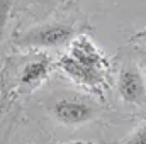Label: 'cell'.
<instances>
[{"instance_id": "obj_1", "label": "cell", "mask_w": 146, "mask_h": 144, "mask_svg": "<svg viewBox=\"0 0 146 144\" xmlns=\"http://www.w3.org/2000/svg\"><path fill=\"white\" fill-rule=\"evenodd\" d=\"M75 37L76 36L73 26L63 22H51L24 32L22 36H19L17 44L29 48H56L68 41H73Z\"/></svg>"}, {"instance_id": "obj_2", "label": "cell", "mask_w": 146, "mask_h": 144, "mask_svg": "<svg viewBox=\"0 0 146 144\" xmlns=\"http://www.w3.org/2000/svg\"><path fill=\"white\" fill-rule=\"evenodd\" d=\"M117 93L127 105L139 107L146 104V80L136 66H122L117 76Z\"/></svg>"}, {"instance_id": "obj_3", "label": "cell", "mask_w": 146, "mask_h": 144, "mask_svg": "<svg viewBox=\"0 0 146 144\" xmlns=\"http://www.w3.org/2000/svg\"><path fill=\"white\" fill-rule=\"evenodd\" d=\"M53 117L63 126H82L95 117V107L80 98H60L51 105Z\"/></svg>"}, {"instance_id": "obj_4", "label": "cell", "mask_w": 146, "mask_h": 144, "mask_svg": "<svg viewBox=\"0 0 146 144\" xmlns=\"http://www.w3.org/2000/svg\"><path fill=\"white\" fill-rule=\"evenodd\" d=\"M56 66L65 73L70 80H73L75 83L85 87V88H90V90H99L102 87H106V71H100V70H94V68H88L78 61H75L73 58H70L68 54H63L56 59Z\"/></svg>"}, {"instance_id": "obj_5", "label": "cell", "mask_w": 146, "mask_h": 144, "mask_svg": "<svg viewBox=\"0 0 146 144\" xmlns=\"http://www.w3.org/2000/svg\"><path fill=\"white\" fill-rule=\"evenodd\" d=\"M70 58H73L75 61L88 66V68H94V70H100V71L107 73L109 68V61L106 58V54L97 48V44L90 39L88 36L82 34V36H76L70 42V48H68V53H66Z\"/></svg>"}, {"instance_id": "obj_6", "label": "cell", "mask_w": 146, "mask_h": 144, "mask_svg": "<svg viewBox=\"0 0 146 144\" xmlns=\"http://www.w3.org/2000/svg\"><path fill=\"white\" fill-rule=\"evenodd\" d=\"M53 65L48 58H39L34 61H29L21 73V83L27 85V87H34L37 83H41L42 80L48 78V75L51 71Z\"/></svg>"}, {"instance_id": "obj_7", "label": "cell", "mask_w": 146, "mask_h": 144, "mask_svg": "<svg viewBox=\"0 0 146 144\" xmlns=\"http://www.w3.org/2000/svg\"><path fill=\"white\" fill-rule=\"evenodd\" d=\"M14 3H15V0H0V42L3 39V32H5Z\"/></svg>"}, {"instance_id": "obj_8", "label": "cell", "mask_w": 146, "mask_h": 144, "mask_svg": "<svg viewBox=\"0 0 146 144\" xmlns=\"http://www.w3.org/2000/svg\"><path fill=\"white\" fill-rule=\"evenodd\" d=\"M124 144H146V122H143L134 132H131Z\"/></svg>"}, {"instance_id": "obj_9", "label": "cell", "mask_w": 146, "mask_h": 144, "mask_svg": "<svg viewBox=\"0 0 146 144\" xmlns=\"http://www.w3.org/2000/svg\"><path fill=\"white\" fill-rule=\"evenodd\" d=\"M134 39H146V27L143 31H139V32H136L134 36L131 37V41H134Z\"/></svg>"}, {"instance_id": "obj_10", "label": "cell", "mask_w": 146, "mask_h": 144, "mask_svg": "<svg viewBox=\"0 0 146 144\" xmlns=\"http://www.w3.org/2000/svg\"><path fill=\"white\" fill-rule=\"evenodd\" d=\"M53 144H95L90 141H72V143H53Z\"/></svg>"}]
</instances>
